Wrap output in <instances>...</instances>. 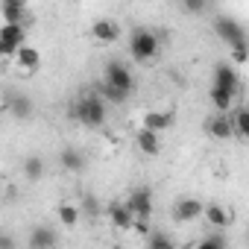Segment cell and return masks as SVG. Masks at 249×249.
<instances>
[{"label": "cell", "mask_w": 249, "mask_h": 249, "mask_svg": "<svg viewBox=\"0 0 249 249\" xmlns=\"http://www.w3.org/2000/svg\"><path fill=\"white\" fill-rule=\"evenodd\" d=\"M30 249H56V231L50 226H36L30 234Z\"/></svg>", "instance_id": "9a60e30c"}, {"label": "cell", "mask_w": 249, "mask_h": 249, "mask_svg": "<svg viewBox=\"0 0 249 249\" xmlns=\"http://www.w3.org/2000/svg\"><path fill=\"white\" fill-rule=\"evenodd\" d=\"M246 59H249V50H234L231 53V65H243Z\"/></svg>", "instance_id": "83f0119b"}, {"label": "cell", "mask_w": 249, "mask_h": 249, "mask_svg": "<svg viewBox=\"0 0 249 249\" xmlns=\"http://www.w3.org/2000/svg\"><path fill=\"white\" fill-rule=\"evenodd\" d=\"M135 144H138V150L144 153V156H159L161 153V135L159 132H153V129H138L135 132Z\"/></svg>", "instance_id": "7c38bea8"}, {"label": "cell", "mask_w": 249, "mask_h": 249, "mask_svg": "<svg viewBox=\"0 0 249 249\" xmlns=\"http://www.w3.org/2000/svg\"><path fill=\"white\" fill-rule=\"evenodd\" d=\"M185 12H205V3H199V0H188V3H182Z\"/></svg>", "instance_id": "4316f807"}, {"label": "cell", "mask_w": 249, "mask_h": 249, "mask_svg": "<svg viewBox=\"0 0 249 249\" xmlns=\"http://www.w3.org/2000/svg\"><path fill=\"white\" fill-rule=\"evenodd\" d=\"M126 208H129L135 217L150 220V214H153V194H150L147 188H135V191L129 194V199H126Z\"/></svg>", "instance_id": "52a82bcc"}, {"label": "cell", "mask_w": 249, "mask_h": 249, "mask_svg": "<svg viewBox=\"0 0 249 249\" xmlns=\"http://www.w3.org/2000/svg\"><path fill=\"white\" fill-rule=\"evenodd\" d=\"M214 33L231 47V53H234V50H249V36H246V30H243L234 18L217 15V18H214Z\"/></svg>", "instance_id": "3957f363"}, {"label": "cell", "mask_w": 249, "mask_h": 249, "mask_svg": "<svg viewBox=\"0 0 249 249\" xmlns=\"http://www.w3.org/2000/svg\"><path fill=\"white\" fill-rule=\"evenodd\" d=\"M246 240H249V237H246Z\"/></svg>", "instance_id": "4dcf8cb0"}, {"label": "cell", "mask_w": 249, "mask_h": 249, "mask_svg": "<svg viewBox=\"0 0 249 249\" xmlns=\"http://www.w3.org/2000/svg\"><path fill=\"white\" fill-rule=\"evenodd\" d=\"M132 229H135V231H138V234H144V237H150V234H153V231H156V229H153V226H150V220H141V217H138V220H135V226H132Z\"/></svg>", "instance_id": "484cf974"}, {"label": "cell", "mask_w": 249, "mask_h": 249, "mask_svg": "<svg viewBox=\"0 0 249 249\" xmlns=\"http://www.w3.org/2000/svg\"><path fill=\"white\" fill-rule=\"evenodd\" d=\"M147 249H176V243L164 234V231H153L147 237Z\"/></svg>", "instance_id": "603a6c76"}, {"label": "cell", "mask_w": 249, "mask_h": 249, "mask_svg": "<svg viewBox=\"0 0 249 249\" xmlns=\"http://www.w3.org/2000/svg\"><path fill=\"white\" fill-rule=\"evenodd\" d=\"M205 129H208L211 138H217V141H229V138L234 135V123H231L229 114H217V117H211V120L205 123Z\"/></svg>", "instance_id": "8fae6325"}, {"label": "cell", "mask_w": 249, "mask_h": 249, "mask_svg": "<svg viewBox=\"0 0 249 249\" xmlns=\"http://www.w3.org/2000/svg\"><path fill=\"white\" fill-rule=\"evenodd\" d=\"M211 85H214V88H223V91H229V94H237L240 82H237V71H234V65L220 62V65L214 68V82H211Z\"/></svg>", "instance_id": "ba28073f"}, {"label": "cell", "mask_w": 249, "mask_h": 249, "mask_svg": "<svg viewBox=\"0 0 249 249\" xmlns=\"http://www.w3.org/2000/svg\"><path fill=\"white\" fill-rule=\"evenodd\" d=\"M21 47H27V27L24 24H3L0 27V53L18 56Z\"/></svg>", "instance_id": "277c9868"}, {"label": "cell", "mask_w": 249, "mask_h": 249, "mask_svg": "<svg viewBox=\"0 0 249 249\" xmlns=\"http://www.w3.org/2000/svg\"><path fill=\"white\" fill-rule=\"evenodd\" d=\"M0 249H15V240L9 234H3V237H0Z\"/></svg>", "instance_id": "f1b7e54d"}, {"label": "cell", "mask_w": 249, "mask_h": 249, "mask_svg": "<svg viewBox=\"0 0 249 249\" xmlns=\"http://www.w3.org/2000/svg\"><path fill=\"white\" fill-rule=\"evenodd\" d=\"M196 249H226V234H220V231H214V234H208V237H202V240L196 243Z\"/></svg>", "instance_id": "cb8c5ba5"}, {"label": "cell", "mask_w": 249, "mask_h": 249, "mask_svg": "<svg viewBox=\"0 0 249 249\" xmlns=\"http://www.w3.org/2000/svg\"><path fill=\"white\" fill-rule=\"evenodd\" d=\"M106 85H111V88H117L120 94H126L129 97V91L135 88V79H132V71L123 65V62H106V79H103Z\"/></svg>", "instance_id": "5b68a950"}, {"label": "cell", "mask_w": 249, "mask_h": 249, "mask_svg": "<svg viewBox=\"0 0 249 249\" xmlns=\"http://www.w3.org/2000/svg\"><path fill=\"white\" fill-rule=\"evenodd\" d=\"M159 50H161V41H159L156 33H150L144 27L132 30V36H129V53H132L135 62H150V59L159 56Z\"/></svg>", "instance_id": "7a4b0ae2"}, {"label": "cell", "mask_w": 249, "mask_h": 249, "mask_svg": "<svg viewBox=\"0 0 249 249\" xmlns=\"http://www.w3.org/2000/svg\"><path fill=\"white\" fill-rule=\"evenodd\" d=\"M231 123H234V135L249 141V108H237L231 114Z\"/></svg>", "instance_id": "44dd1931"}, {"label": "cell", "mask_w": 249, "mask_h": 249, "mask_svg": "<svg viewBox=\"0 0 249 249\" xmlns=\"http://www.w3.org/2000/svg\"><path fill=\"white\" fill-rule=\"evenodd\" d=\"M205 214V202H199L196 196H185L173 205V220L176 223H194Z\"/></svg>", "instance_id": "8992f818"}, {"label": "cell", "mask_w": 249, "mask_h": 249, "mask_svg": "<svg viewBox=\"0 0 249 249\" xmlns=\"http://www.w3.org/2000/svg\"><path fill=\"white\" fill-rule=\"evenodd\" d=\"M15 62H18V68L21 71H27V73H33V71H38V65H41V53L36 50V47H21V53L15 56Z\"/></svg>", "instance_id": "d6986e66"}, {"label": "cell", "mask_w": 249, "mask_h": 249, "mask_svg": "<svg viewBox=\"0 0 249 249\" xmlns=\"http://www.w3.org/2000/svg\"><path fill=\"white\" fill-rule=\"evenodd\" d=\"M59 164H62L65 170H71V173H79V170L85 167V156H82L76 147H65V150L59 153Z\"/></svg>", "instance_id": "ac0fdd59"}, {"label": "cell", "mask_w": 249, "mask_h": 249, "mask_svg": "<svg viewBox=\"0 0 249 249\" xmlns=\"http://www.w3.org/2000/svg\"><path fill=\"white\" fill-rule=\"evenodd\" d=\"M108 220H111V226H114V229H123V231H126V229H132V226H135V220H138V217H135L126 205H111V208H108Z\"/></svg>", "instance_id": "2e32d148"}, {"label": "cell", "mask_w": 249, "mask_h": 249, "mask_svg": "<svg viewBox=\"0 0 249 249\" xmlns=\"http://www.w3.org/2000/svg\"><path fill=\"white\" fill-rule=\"evenodd\" d=\"M100 91H103L100 97H103L106 103H126V94H120L117 88H111V85H106V82L100 85Z\"/></svg>", "instance_id": "d4e9b609"}, {"label": "cell", "mask_w": 249, "mask_h": 249, "mask_svg": "<svg viewBox=\"0 0 249 249\" xmlns=\"http://www.w3.org/2000/svg\"><path fill=\"white\" fill-rule=\"evenodd\" d=\"M3 108H6L12 117H18V120H30V117H33V100H30L27 94H9L6 103H3Z\"/></svg>", "instance_id": "30bf717a"}, {"label": "cell", "mask_w": 249, "mask_h": 249, "mask_svg": "<svg viewBox=\"0 0 249 249\" xmlns=\"http://www.w3.org/2000/svg\"><path fill=\"white\" fill-rule=\"evenodd\" d=\"M141 123H144V129H153V132L161 135L173 126V111H147Z\"/></svg>", "instance_id": "4fadbf2b"}, {"label": "cell", "mask_w": 249, "mask_h": 249, "mask_svg": "<svg viewBox=\"0 0 249 249\" xmlns=\"http://www.w3.org/2000/svg\"><path fill=\"white\" fill-rule=\"evenodd\" d=\"M91 36L103 44H114L120 38V24H114L111 18H100V21L91 24Z\"/></svg>", "instance_id": "9c48e42d"}, {"label": "cell", "mask_w": 249, "mask_h": 249, "mask_svg": "<svg viewBox=\"0 0 249 249\" xmlns=\"http://www.w3.org/2000/svg\"><path fill=\"white\" fill-rule=\"evenodd\" d=\"M24 176H27L30 182H38V179L44 176V161H41L38 156H30V159H24Z\"/></svg>", "instance_id": "ffe728a7"}, {"label": "cell", "mask_w": 249, "mask_h": 249, "mask_svg": "<svg viewBox=\"0 0 249 249\" xmlns=\"http://www.w3.org/2000/svg\"><path fill=\"white\" fill-rule=\"evenodd\" d=\"M85 208H88V214H97V199L88 196V199H85Z\"/></svg>", "instance_id": "f546056e"}, {"label": "cell", "mask_w": 249, "mask_h": 249, "mask_svg": "<svg viewBox=\"0 0 249 249\" xmlns=\"http://www.w3.org/2000/svg\"><path fill=\"white\" fill-rule=\"evenodd\" d=\"M214 229H226L229 223H231V214L220 205V202H205V214H202Z\"/></svg>", "instance_id": "e0dca14e"}, {"label": "cell", "mask_w": 249, "mask_h": 249, "mask_svg": "<svg viewBox=\"0 0 249 249\" xmlns=\"http://www.w3.org/2000/svg\"><path fill=\"white\" fill-rule=\"evenodd\" d=\"M59 220H62V226L73 229V226L79 223V208L71 205V202H62V205H59Z\"/></svg>", "instance_id": "7402d4cb"}, {"label": "cell", "mask_w": 249, "mask_h": 249, "mask_svg": "<svg viewBox=\"0 0 249 249\" xmlns=\"http://www.w3.org/2000/svg\"><path fill=\"white\" fill-rule=\"evenodd\" d=\"M0 15H3V24H24V18H27L24 0H3L0 3Z\"/></svg>", "instance_id": "5bb4252c"}, {"label": "cell", "mask_w": 249, "mask_h": 249, "mask_svg": "<svg viewBox=\"0 0 249 249\" xmlns=\"http://www.w3.org/2000/svg\"><path fill=\"white\" fill-rule=\"evenodd\" d=\"M68 114H71L76 123H82V126L100 129L103 123H106V117H108V108H106V100H103L100 94H85V97H79V100L68 108Z\"/></svg>", "instance_id": "6da1fadb"}]
</instances>
